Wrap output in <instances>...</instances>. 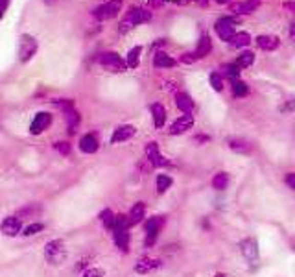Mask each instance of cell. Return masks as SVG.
Returning a JSON list of instances; mask_svg holds the SVG:
<instances>
[{"label": "cell", "instance_id": "obj_1", "mask_svg": "<svg viewBox=\"0 0 295 277\" xmlns=\"http://www.w3.org/2000/svg\"><path fill=\"white\" fill-rule=\"evenodd\" d=\"M152 21V11H146L144 8H131L128 13L124 15V18L120 21L118 32L125 33L129 30H133L135 26H140V24Z\"/></svg>", "mask_w": 295, "mask_h": 277}, {"label": "cell", "instance_id": "obj_2", "mask_svg": "<svg viewBox=\"0 0 295 277\" xmlns=\"http://www.w3.org/2000/svg\"><path fill=\"white\" fill-rule=\"evenodd\" d=\"M45 259L50 264H61L67 259V248H65V242L59 239L50 240L48 244L45 246Z\"/></svg>", "mask_w": 295, "mask_h": 277}, {"label": "cell", "instance_id": "obj_3", "mask_svg": "<svg viewBox=\"0 0 295 277\" xmlns=\"http://www.w3.org/2000/svg\"><path fill=\"white\" fill-rule=\"evenodd\" d=\"M120 11H122V0H107L92 11V17L96 21H109V18H115Z\"/></svg>", "mask_w": 295, "mask_h": 277}, {"label": "cell", "instance_id": "obj_4", "mask_svg": "<svg viewBox=\"0 0 295 277\" xmlns=\"http://www.w3.org/2000/svg\"><path fill=\"white\" fill-rule=\"evenodd\" d=\"M214 32L221 41H229L236 35V21L230 17H221L214 23Z\"/></svg>", "mask_w": 295, "mask_h": 277}, {"label": "cell", "instance_id": "obj_5", "mask_svg": "<svg viewBox=\"0 0 295 277\" xmlns=\"http://www.w3.org/2000/svg\"><path fill=\"white\" fill-rule=\"evenodd\" d=\"M35 52H37L35 37L30 35V33L20 35V41H18V60H20V63H28L35 55Z\"/></svg>", "mask_w": 295, "mask_h": 277}, {"label": "cell", "instance_id": "obj_6", "mask_svg": "<svg viewBox=\"0 0 295 277\" xmlns=\"http://www.w3.org/2000/svg\"><path fill=\"white\" fill-rule=\"evenodd\" d=\"M100 63L101 67L107 69L109 72H124V70L128 69V63H125L116 52H106V54H101Z\"/></svg>", "mask_w": 295, "mask_h": 277}, {"label": "cell", "instance_id": "obj_7", "mask_svg": "<svg viewBox=\"0 0 295 277\" xmlns=\"http://www.w3.org/2000/svg\"><path fill=\"white\" fill-rule=\"evenodd\" d=\"M50 124H52V115L41 111V113H37V115L33 116L32 124H30V133L41 135L43 131H46V129L50 128Z\"/></svg>", "mask_w": 295, "mask_h": 277}, {"label": "cell", "instance_id": "obj_8", "mask_svg": "<svg viewBox=\"0 0 295 277\" xmlns=\"http://www.w3.org/2000/svg\"><path fill=\"white\" fill-rule=\"evenodd\" d=\"M146 157H148V161L152 163V166H155V168H162V166L170 165V161H168V159L159 152L157 143H148L146 144Z\"/></svg>", "mask_w": 295, "mask_h": 277}, {"label": "cell", "instance_id": "obj_9", "mask_svg": "<svg viewBox=\"0 0 295 277\" xmlns=\"http://www.w3.org/2000/svg\"><path fill=\"white\" fill-rule=\"evenodd\" d=\"M161 261L159 259H153V257H140L135 263V272L140 273V275H146V273H152L155 272L157 268H161Z\"/></svg>", "mask_w": 295, "mask_h": 277}, {"label": "cell", "instance_id": "obj_10", "mask_svg": "<svg viewBox=\"0 0 295 277\" xmlns=\"http://www.w3.org/2000/svg\"><path fill=\"white\" fill-rule=\"evenodd\" d=\"M240 251L247 259V263L255 264L258 261V244L255 239H244L240 242Z\"/></svg>", "mask_w": 295, "mask_h": 277}, {"label": "cell", "instance_id": "obj_11", "mask_svg": "<svg viewBox=\"0 0 295 277\" xmlns=\"http://www.w3.org/2000/svg\"><path fill=\"white\" fill-rule=\"evenodd\" d=\"M0 229H2V233L6 236H15L23 231V222H20V218L17 214L15 216H6L2 220V224H0Z\"/></svg>", "mask_w": 295, "mask_h": 277}, {"label": "cell", "instance_id": "obj_12", "mask_svg": "<svg viewBox=\"0 0 295 277\" xmlns=\"http://www.w3.org/2000/svg\"><path fill=\"white\" fill-rule=\"evenodd\" d=\"M137 133V128L131 124H122L113 131V137H111V143L113 144H118V143H125L129 138L133 137Z\"/></svg>", "mask_w": 295, "mask_h": 277}, {"label": "cell", "instance_id": "obj_13", "mask_svg": "<svg viewBox=\"0 0 295 277\" xmlns=\"http://www.w3.org/2000/svg\"><path fill=\"white\" fill-rule=\"evenodd\" d=\"M260 6V0H242V2H235L230 4V11L236 15H249Z\"/></svg>", "mask_w": 295, "mask_h": 277}, {"label": "cell", "instance_id": "obj_14", "mask_svg": "<svg viewBox=\"0 0 295 277\" xmlns=\"http://www.w3.org/2000/svg\"><path fill=\"white\" fill-rule=\"evenodd\" d=\"M194 126V116L192 115H181L179 118L175 120L174 124L170 128V133L172 135H181V133H186L190 128Z\"/></svg>", "mask_w": 295, "mask_h": 277}, {"label": "cell", "instance_id": "obj_15", "mask_svg": "<svg viewBox=\"0 0 295 277\" xmlns=\"http://www.w3.org/2000/svg\"><path fill=\"white\" fill-rule=\"evenodd\" d=\"M210 52H212L210 35H208V33H201V37H199V41H198V46H196V52H194L196 60H203V57H207Z\"/></svg>", "mask_w": 295, "mask_h": 277}, {"label": "cell", "instance_id": "obj_16", "mask_svg": "<svg viewBox=\"0 0 295 277\" xmlns=\"http://www.w3.org/2000/svg\"><path fill=\"white\" fill-rule=\"evenodd\" d=\"M257 45H258V48H262V50L271 52V50H275V48H279L281 41H279V37H277V35H269V33H262V35H258V37H257Z\"/></svg>", "mask_w": 295, "mask_h": 277}, {"label": "cell", "instance_id": "obj_17", "mask_svg": "<svg viewBox=\"0 0 295 277\" xmlns=\"http://www.w3.org/2000/svg\"><path fill=\"white\" fill-rule=\"evenodd\" d=\"M98 148H100V143H98L96 135L87 133L79 138V150H81L83 153H94L98 152Z\"/></svg>", "mask_w": 295, "mask_h": 277}, {"label": "cell", "instance_id": "obj_18", "mask_svg": "<svg viewBox=\"0 0 295 277\" xmlns=\"http://www.w3.org/2000/svg\"><path fill=\"white\" fill-rule=\"evenodd\" d=\"M175 106H177V109H179L183 115H192L194 100L186 94V92H177V96H175Z\"/></svg>", "mask_w": 295, "mask_h": 277}, {"label": "cell", "instance_id": "obj_19", "mask_svg": "<svg viewBox=\"0 0 295 277\" xmlns=\"http://www.w3.org/2000/svg\"><path fill=\"white\" fill-rule=\"evenodd\" d=\"M227 144H229V148L233 150V152L236 153H251V150H253V146L245 141V138H238V137H233L227 141Z\"/></svg>", "mask_w": 295, "mask_h": 277}, {"label": "cell", "instance_id": "obj_20", "mask_svg": "<svg viewBox=\"0 0 295 277\" xmlns=\"http://www.w3.org/2000/svg\"><path fill=\"white\" fill-rule=\"evenodd\" d=\"M153 65L157 69H172V67H175V60L166 52H157L153 57Z\"/></svg>", "mask_w": 295, "mask_h": 277}, {"label": "cell", "instance_id": "obj_21", "mask_svg": "<svg viewBox=\"0 0 295 277\" xmlns=\"http://www.w3.org/2000/svg\"><path fill=\"white\" fill-rule=\"evenodd\" d=\"M129 222H131V226L133 224H138V222H142L144 218H146V205H144L142 202H137L131 207V211H129Z\"/></svg>", "mask_w": 295, "mask_h": 277}, {"label": "cell", "instance_id": "obj_22", "mask_svg": "<svg viewBox=\"0 0 295 277\" xmlns=\"http://www.w3.org/2000/svg\"><path fill=\"white\" fill-rule=\"evenodd\" d=\"M113 236H115V242L124 253L129 251V229H115L113 231Z\"/></svg>", "mask_w": 295, "mask_h": 277}, {"label": "cell", "instance_id": "obj_23", "mask_svg": "<svg viewBox=\"0 0 295 277\" xmlns=\"http://www.w3.org/2000/svg\"><path fill=\"white\" fill-rule=\"evenodd\" d=\"M65 118H67V128H69V133L74 135L78 131L79 128V122H81V116L76 109H70L65 113Z\"/></svg>", "mask_w": 295, "mask_h": 277}, {"label": "cell", "instance_id": "obj_24", "mask_svg": "<svg viewBox=\"0 0 295 277\" xmlns=\"http://www.w3.org/2000/svg\"><path fill=\"white\" fill-rule=\"evenodd\" d=\"M150 111H152V116H153V122H155V128H162L166 122V109L161 106V104H153L152 107H150Z\"/></svg>", "mask_w": 295, "mask_h": 277}, {"label": "cell", "instance_id": "obj_25", "mask_svg": "<svg viewBox=\"0 0 295 277\" xmlns=\"http://www.w3.org/2000/svg\"><path fill=\"white\" fill-rule=\"evenodd\" d=\"M162 226H164V216H152L144 224V229H146V233H155V235H159Z\"/></svg>", "mask_w": 295, "mask_h": 277}, {"label": "cell", "instance_id": "obj_26", "mask_svg": "<svg viewBox=\"0 0 295 277\" xmlns=\"http://www.w3.org/2000/svg\"><path fill=\"white\" fill-rule=\"evenodd\" d=\"M140 54H142V46H133L131 50L128 52V69H137L138 63H140Z\"/></svg>", "mask_w": 295, "mask_h": 277}, {"label": "cell", "instance_id": "obj_27", "mask_svg": "<svg viewBox=\"0 0 295 277\" xmlns=\"http://www.w3.org/2000/svg\"><path fill=\"white\" fill-rule=\"evenodd\" d=\"M255 63V54L253 52H249V50H245V52H240V55L236 57V67L238 69H247V67H251V65Z\"/></svg>", "mask_w": 295, "mask_h": 277}, {"label": "cell", "instance_id": "obj_28", "mask_svg": "<svg viewBox=\"0 0 295 277\" xmlns=\"http://www.w3.org/2000/svg\"><path fill=\"white\" fill-rule=\"evenodd\" d=\"M249 43H251V35L245 32H238L233 39H230V45L235 46V48H245Z\"/></svg>", "mask_w": 295, "mask_h": 277}, {"label": "cell", "instance_id": "obj_29", "mask_svg": "<svg viewBox=\"0 0 295 277\" xmlns=\"http://www.w3.org/2000/svg\"><path fill=\"white\" fill-rule=\"evenodd\" d=\"M227 185H229V175L225 172H218L214 177H212V187L216 190H225Z\"/></svg>", "mask_w": 295, "mask_h": 277}, {"label": "cell", "instance_id": "obj_30", "mask_svg": "<svg viewBox=\"0 0 295 277\" xmlns=\"http://www.w3.org/2000/svg\"><path fill=\"white\" fill-rule=\"evenodd\" d=\"M233 94H235L236 98H244L249 94V87L247 83L242 82V80H236V82H233Z\"/></svg>", "mask_w": 295, "mask_h": 277}, {"label": "cell", "instance_id": "obj_31", "mask_svg": "<svg viewBox=\"0 0 295 277\" xmlns=\"http://www.w3.org/2000/svg\"><path fill=\"white\" fill-rule=\"evenodd\" d=\"M115 214H113V211L111 209H106V211H101L100 212V220H101V224L107 227V229H115Z\"/></svg>", "mask_w": 295, "mask_h": 277}, {"label": "cell", "instance_id": "obj_32", "mask_svg": "<svg viewBox=\"0 0 295 277\" xmlns=\"http://www.w3.org/2000/svg\"><path fill=\"white\" fill-rule=\"evenodd\" d=\"M172 177L170 175H166V174H161V175H157V192H166V190L170 189L172 187Z\"/></svg>", "mask_w": 295, "mask_h": 277}, {"label": "cell", "instance_id": "obj_33", "mask_svg": "<svg viewBox=\"0 0 295 277\" xmlns=\"http://www.w3.org/2000/svg\"><path fill=\"white\" fill-rule=\"evenodd\" d=\"M208 83H210V87L218 92L223 89V80H221V76L218 72H212L210 76H208Z\"/></svg>", "mask_w": 295, "mask_h": 277}, {"label": "cell", "instance_id": "obj_34", "mask_svg": "<svg viewBox=\"0 0 295 277\" xmlns=\"http://www.w3.org/2000/svg\"><path fill=\"white\" fill-rule=\"evenodd\" d=\"M225 76L230 80V82H236V80H240V69L236 67V65H225Z\"/></svg>", "mask_w": 295, "mask_h": 277}, {"label": "cell", "instance_id": "obj_35", "mask_svg": "<svg viewBox=\"0 0 295 277\" xmlns=\"http://www.w3.org/2000/svg\"><path fill=\"white\" fill-rule=\"evenodd\" d=\"M45 229V226H43L41 222H35V224H30V226H26L24 227V233L23 235H26V236H32V235H37V233H39V231H43Z\"/></svg>", "mask_w": 295, "mask_h": 277}, {"label": "cell", "instance_id": "obj_36", "mask_svg": "<svg viewBox=\"0 0 295 277\" xmlns=\"http://www.w3.org/2000/svg\"><path fill=\"white\" fill-rule=\"evenodd\" d=\"M54 104L59 107V109H63L65 113H67V111H70V109H74V100H69V98H63V100H54Z\"/></svg>", "mask_w": 295, "mask_h": 277}, {"label": "cell", "instance_id": "obj_37", "mask_svg": "<svg viewBox=\"0 0 295 277\" xmlns=\"http://www.w3.org/2000/svg\"><path fill=\"white\" fill-rule=\"evenodd\" d=\"M279 111H281V113H284V115H288V113L295 111V98H291V100H286L284 104L279 107Z\"/></svg>", "mask_w": 295, "mask_h": 277}, {"label": "cell", "instance_id": "obj_38", "mask_svg": "<svg viewBox=\"0 0 295 277\" xmlns=\"http://www.w3.org/2000/svg\"><path fill=\"white\" fill-rule=\"evenodd\" d=\"M81 277H103V270H100V268H87Z\"/></svg>", "mask_w": 295, "mask_h": 277}, {"label": "cell", "instance_id": "obj_39", "mask_svg": "<svg viewBox=\"0 0 295 277\" xmlns=\"http://www.w3.org/2000/svg\"><path fill=\"white\" fill-rule=\"evenodd\" d=\"M55 150L59 153H63V155H69L70 153V144L65 143V141H61V143H55Z\"/></svg>", "mask_w": 295, "mask_h": 277}, {"label": "cell", "instance_id": "obj_40", "mask_svg": "<svg viewBox=\"0 0 295 277\" xmlns=\"http://www.w3.org/2000/svg\"><path fill=\"white\" fill-rule=\"evenodd\" d=\"M9 2H11V0H0V21H2V18H4L6 11H8V6H9Z\"/></svg>", "mask_w": 295, "mask_h": 277}, {"label": "cell", "instance_id": "obj_41", "mask_svg": "<svg viewBox=\"0 0 295 277\" xmlns=\"http://www.w3.org/2000/svg\"><path fill=\"white\" fill-rule=\"evenodd\" d=\"M286 183H288V187H290L291 190H295V174L293 172H290V174L286 175Z\"/></svg>", "mask_w": 295, "mask_h": 277}, {"label": "cell", "instance_id": "obj_42", "mask_svg": "<svg viewBox=\"0 0 295 277\" xmlns=\"http://www.w3.org/2000/svg\"><path fill=\"white\" fill-rule=\"evenodd\" d=\"M181 60H183L184 63H192V61H196V55H194V54H184Z\"/></svg>", "mask_w": 295, "mask_h": 277}, {"label": "cell", "instance_id": "obj_43", "mask_svg": "<svg viewBox=\"0 0 295 277\" xmlns=\"http://www.w3.org/2000/svg\"><path fill=\"white\" fill-rule=\"evenodd\" d=\"M284 8L288 9V11H293V13H295V2H293V0H290V2H284Z\"/></svg>", "mask_w": 295, "mask_h": 277}, {"label": "cell", "instance_id": "obj_44", "mask_svg": "<svg viewBox=\"0 0 295 277\" xmlns=\"http://www.w3.org/2000/svg\"><path fill=\"white\" fill-rule=\"evenodd\" d=\"M290 35H291V39L295 41V21L291 23V26H290Z\"/></svg>", "mask_w": 295, "mask_h": 277}, {"label": "cell", "instance_id": "obj_45", "mask_svg": "<svg viewBox=\"0 0 295 277\" xmlns=\"http://www.w3.org/2000/svg\"><path fill=\"white\" fill-rule=\"evenodd\" d=\"M290 248H291V251H293V253H295V236L290 240Z\"/></svg>", "mask_w": 295, "mask_h": 277}, {"label": "cell", "instance_id": "obj_46", "mask_svg": "<svg viewBox=\"0 0 295 277\" xmlns=\"http://www.w3.org/2000/svg\"><path fill=\"white\" fill-rule=\"evenodd\" d=\"M214 2H218V4H229V2H233V0H214Z\"/></svg>", "mask_w": 295, "mask_h": 277}, {"label": "cell", "instance_id": "obj_47", "mask_svg": "<svg viewBox=\"0 0 295 277\" xmlns=\"http://www.w3.org/2000/svg\"><path fill=\"white\" fill-rule=\"evenodd\" d=\"M216 277H227V275H221V273H218V275Z\"/></svg>", "mask_w": 295, "mask_h": 277}]
</instances>
